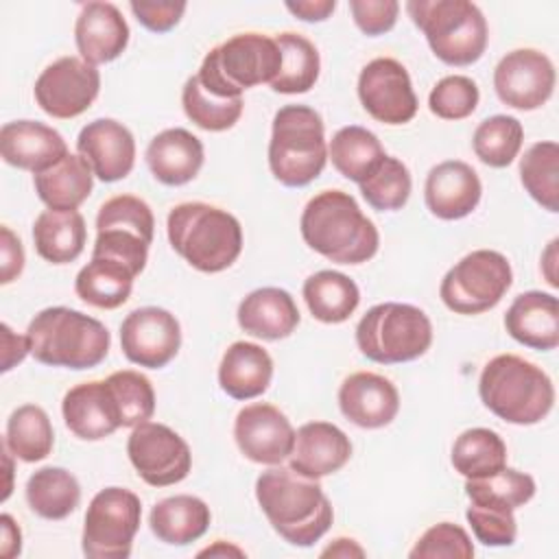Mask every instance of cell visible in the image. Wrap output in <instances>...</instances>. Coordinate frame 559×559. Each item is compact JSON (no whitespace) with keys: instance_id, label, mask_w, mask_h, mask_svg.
<instances>
[{"instance_id":"obj_1","label":"cell","mask_w":559,"mask_h":559,"mask_svg":"<svg viewBox=\"0 0 559 559\" xmlns=\"http://www.w3.org/2000/svg\"><path fill=\"white\" fill-rule=\"evenodd\" d=\"M255 498L273 531L293 546H312L334 520V509L319 478H308L293 467L271 465L255 480Z\"/></svg>"},{"instance_id":"obj_2","label":"cell","mask_w":559,"mask_h":559,"mask_svg":"<svg viewBox=\"0 0 559 559\" xmlns=\"http://www.w3.org/2000/svg\"><path fill=\"white\" fill-rule=\"evenodd\" d=\"M299 229L312 251L336 264H362L376 255L380 245L376 225L343 190L314 194L301 212Z\"/></svg>"},{"instance_id":"obj_3","label":"cell","mask_w":559,"mask_h":559,"mask_svg":"<svg viewBox=\"0 0 559 559\" xmlns=\"http://www.w3.org/2000/svg\"><path fill=\"white\" fill-rule=\"evenodd\" d=\"M166 231L170 247L201 273L229 269L242 251V227L238 218L203 201L175 205L168 212Z\"/></svg>"},{"instance_id":"obj_4","label":"cell","mask_w":559,"mask_h":559,"mask_svg":"<svg viewBox=\"0 0 559 559\" xmlns=\"http://www.w3.org/2000/svg\"><path fill=\"white\" fill-rule=\"evenodd\" d=\"M31 356L50 367L92 369L109 354V330L94 317L66 306L37 312L26 330Z\"/></svg>"},{"instance_id":"obj_5","label":"cell","mask_w":559,"mask_h":559,"mask_svg":"<svg viewBox=\"0 0 559 559\" xmlns=\"http://www.w3.org/2000/svg\"><path fill=\"white\" fill-rule=\"evenodd\" d=\"M478 395L496 417L515 426L542 421L555 404L548 373L518 354H498L483 367Z\"/></svg>"},{"instance_id":"obj_6","label":"cell","mask_w":559,"mask_h":559,"mask_svg":"<svg viewBox=\"0 0 559 559\" xmlns=\"http://www.w3.org/2000/svg\"><path fill=\"white\" fill-rule=\"evenodd\" d=\"M328 162L325 127L319 111L308 105H286L273 118L269 168L288 188L314 181Z\"/></svg>"},{"instance_id":"obj_7","label":"cell","mask_w":559,"mask_h":559,"mask_svg":"<svg viewBox=\"0 0 559 559\" xmlns=\"http://www.w3.org/2000/svg\"><path fill=\"white\" fill-rule=\"evenodd\" d=\"M413 24L426 35L437 59L448 66L476 63L489 39L483 11L469 0H408Z\"/></svg>"},{"instance_id":"obj_8","label":"cell","mask_w":559,"mask_h":559,"mask_svg":"<svg viewBox=\"0 0 559 559\" xmlns=\"http://www.w3.org/2000/svg\"><path fill=\"white\" fill-rule=\"evenodd\" d=\"M280 66L282 52L275 37L238 33L205 55L197 79L205 90L223 98H242L249 87L271 85Z\"/></svg>"},{"instance_id":"obj_9","label":"cell","mask_w":559,"mask_h":559,"mask_svg":"<svg viewBox=\"0 0 559 559\" xmlns=\"http://www.w3.org/2000/svg\"><path fill=\"white\" fill-rule=\"evenodd\" d=\"M432 323L411 304L384 301L369 308L356 325V345L362 356L380 365L408 362L428 352Z\"/></svg>"},{"instance_id":"obj_10","label":"cell","mask_w":559,"mask_h":559,"mask_svg":"<svg viewBox=\"0 0 559 559\" xmlns=\"http://www.w3.org/2000/svg\"><path fill=\"white\" fill-rule=\"evenodd\" d=\"M511 282V264L500 251L476 249L443 275L439 297L456 314H480L500 304Z\"/></svg>"},{"instance_id":"obj_11","label":"cell","mask_w":559,"mask_h":559,"mask_svg":"<svg viewBox=\"0 0 559 559\" xmlns=\"http://www.w3.org/2000/svg\"><path fill=\"white\" fill-rule=\"evenodd\" d=\"M142 502L124 487L100 489L85 513L81 546L92 559H127L140 528Z\"/></svg>"},{"instance_id":"obj_12","label":"cell","mask_w":559,"mask_h":559,"mask_svg":"<svg viewBox=\"0 0 559 559\" xmlns=\"http://www.w3.org/2000/svg\"><path fill=\"white\" fill-rule=\"evenodd\" d=\"M127 454L138 476L151 487L177 485L192 467V452L183 437L157 421H144L131 430Z\"/></svg>"},{"instance_id":"obj_13","label":"cell","mask_w":559,"mask_h":559,"mask_svg":"<svg viewBox=\"0 0 559 559\" xmlns=\"http://www.w3.org/2000/svg\"><path fill=\"white\" fill-rule=\"evenodd\" d=\"M35 100L52 118L70 120L90 109L100 92V74L81 57H61L35 81Z\"/></svg>"},{"instance_id":"obj_14","label":"cell","mask_w":559,"mask_h":559,"mask_svg":"<svg viewBox=\"0 0 559 559\" xmlns=\"http://www.w3.org/2000/svg\"><path fill=\"white\" fill-rule=\"evenodd\" d=\"M358 98L365 111L384 124H406L419 107L406 68L391 57L371 59L360 70Z\"/></svg>"},{"instance_id":"obj_15","label":"cell","mask_w":559,"mask_h":559,"mask_svg":"<svg viewBox=\"0 0 559 559\" xmlns=\"http://www.w3.org/2000/svg\"><path fill=\"white\" fill-rule=\"evenodd\" d=\"M555 66L535 48H518L507 52L493 70V90L498 98L522 111L542 107L555 90Z\"/></svg>"},{"instance_id":"obj_16","label":"cell","mask_w":559,"mask_h":559,"mask_svg":"<svg viewBox=\"0 0 559 559\" xmlns=\"http://www.w3.org/2000/svg\"><path fill=\"white\" fill-rule=\"evenodd\" d=\"M120 347L133 365L162 369L181 347L179 321L157 306L138 308L129 312L120 325Z\"/></svg>"},{"instance_id":"obj_17","label":"cell","mask_w":559,"mask_h":559,"mask_svg":"<svg viewBox=\"0 0 559 559\" xmlns=\"http://www.w3.org/2000/svg\"><path fill=\"white\" fill-rule=\"evenodd\" d=\"M234 439L249 461L260 465H280L293 452L295 428L277 406L255 402L238 411Z\"/></svg>"},{"instance_id":"obj_18","label":"cell","mask_w":559,"mask_h":559,"mask_svg":"<svg viewBox=\"0 0 559 559\" xmlns=\"http://www.w3.org/2000/svg\"><path fill=\"white\" fill-rule=\"evenodd\" d=\"M76 151L87 162L94 177L105 183L124 179L135 164V140L131 131L114 118L87 122L76 138Z\"/></svg>"},{"instance_id":"obj_19","label":"cell","mask_w":559,"mask_h":559,"mask_svg":"<svg viewBox=\"0 0 559 559\" xmlns=\"http://www.w3.org/2000/svg\"><path fill=\"white\" fill-rule=\"evenodd\" d=\"M338 408L352 424L376 430L395 419L400 393L389 378L373 371H356L338 389Z\"/></svg>"},{"instance_id":"obj_20","label":"cell","mask_w":559,"mask_h":559,"mask_svg":"<svg viewBox=\"0 0 559 559\" xmlns=\"http://www.w3.org/2000/svg\"><path fill=\"white\" fill-rule=\"evenodd\" d=\"M480 194L483 186L478 173L461 159L432 166L424 186L426 207L441 221L465 218L476 210Z\"/></svg>"},{"instance_id":"obj_21","label":"cell","mask_w":559,"mask_h":559,"mask_svg":"<svg viewBox=\"0 0 559 559\" xmlns=\"http://www.w3.org/2000/svg\"><path fill=\"white\" fill-rule=\"evenodd\" d=\"M74 41L81 59L100 66L118 59L129 44V24L111 2H87L74 24Z\"/></svg>"},{"instance_id":"obj_22","label":"cell","mask_w":559,"mask_h":559,"mask_svg":"<svg viewBox=\"0 0 559 559\" xmlns=\"http://www.w3.org/2000/svg\"><path fill=\"white\" fill-rule=\"evenodd\" d=\"M0 153L7 164L37 175L70 151L57 129L37 120H13L0 129Z\"/></svg>"},{"instance_id":"obj_23","label":"cell","mask_w":559,"mask_h":559,"mask_svg":"<svg viewBox=\"0 0 559 559\" xmlns=\"http://www.w3.org/2000/svg\"><path fill=\"white\" fill-rule=\"evenodd\" d=\"M61 413L70 432L83 441H98L122 428L105 380H90L72 386L63 395Z\"/></svg>"},{"instance_id":"obj_24","label":"cell","mask_w":559,"mask_h":559,"mask_svg":"<svg viewBox=\"0 0 559 559\" xmlns=\"http://www.w3.org/2000/svg\"><path fill=\"white\" fill-rule=\"evenodd\" d=\"M290 467L308 478H323L352 459L349 437L330 421H308L295 432Z\"/></svg>"},{"instance_id":"obj_25","label":"cell","mask_w":559,"mask_h":559,"mask_svg":"<svg viewBox=\"0 0 559 559\" xmlns=\"http://www.w3.org/2000/svg\"><path fill=\"white\" fill-rule=\"evenodd\" d=\"M504 328L518 343L533 349L559 345V301L550 293L526 290L513 299L504 314Z\"/></svg>"},{"instance_id":"obj_26","label":"cell","mask_w":559,"mask_h":559,"mask_svg":"<svg viewBox=\"0 0 559 559\" xmlns=\"http://www.w3.org/2000/svg\"><path fill=\"white\" fill-rule=\"evenodd\" d=\"M203 157L201 140L181 127L164 129L146 146L148 170L164 186L192 181L203 166Z\"/></svg>"},{"instance_id":"obj_27","label":"cell","mask_w":559,"mask_h":559,"mask_svg":"<svg viewBox=\"0 0 559 559\" xmlns=\"http://www.w3.org/2000/svg\"><path fill=\"white\" fill-rule=\"evenodd\" d=\"M238 325L264 341H280L295 332L299 325V308L288 290L264 286L251 290L238 306Z\"/></svg>"},{"instance_id":"obj_28","label":"cell","mask_w":559,"mask_h":559,"mask_svg":"<svg viewBox=\"0 0 559 559\" xmlns=\"http://www.w3.org/2000/svg\"><path fill=\"white\" fill-rule=\"evenodd\" d=\"M273 378V358L249 341L231 343L218 365V384L234 400H253L262 395Z\"/></svg>"},{"instance_id":"obj_29","label":"cell","mask_w":559,"mask_h":559,"mask_svg":"<svg viewBox=\"0 0 559 559\" xmlns=\"http://www.w3.org/2000/svg\"><path fill=\"white\" fill-rule=\"evenodd\" d=\"M210 507L190 493H179L159 500L148 515L153 535L170 546H186L197 542L210 528Z\"/></svg>"},{"instance_id":"obj_30","label":"cell","mask_w":559,"mask_h":559,"mask_svg":"<svg viewBox=\"0 0 559 559\" xmlns=\"http://www.w3.org/2000/svg\"><path fill=\"white\" fill-rule=\"evenodd\" d=\"M85 218L76 210H44L33 225V242L39 258L50 264L74 262L85 249Z\"/></svg>"},{"instance_id":"obj_31","label":"cell","mask_w":559,"mask_h":559,"mask_svg":"<svg viewBox=\"0 0 559 559\" xmlns=\"http://www.w3.org/2000/svg\"><path fill=\"white\" fill-rule=\"evenodd\" d=\"M33 183L50 210H76L92 192L94 173L79 153H68L50 168L33 175Z\"/></svg>"},{"instance_id":"obj_32","label":"cell","mask_w":559,"mask_h":559,"mask_svg":"<svg viewBox=\"0 0 559 559\" xmlns=\"http://www.w3.org/2000/svg\"><path fill=\"white\" fill-rule=\"evenodd\" d=\"M304 301L317 321L334 325L354 314L360 304V290L345 273L325 269L304 282Z\"/></svg>"},{"instance_id":"obj_33","label":"cell","mask_w":559,"mask_h":559,"mask_svg":"<svg viewBox=\"0 0 559 559\" xmlns=\"http://www.w3.org/2000/svg\"><path fill=\"white\" fill-rule=\"evenodd\" d=\"M133 280V271L124 264L111 258L92 255V260L79 271L74 280V290L85 304L103 310H114L131 297Z\"/></svg>"},{"instance_id":"obj_34","label":"cell","mask_w":559,"mask_h":559,"mask_svg":"<svg viewBox=\"0 0 559 559\" xmlns=\"http://www.w3.org/2000/svg\"><path fill=\"white\" fill-rule=\"evenodd\" d=\"M328 157L345 179L360 183L378 168L386 153L373 131L349 124L332 135L328 144Z\"/></svg>"},{"instance_id":"obj_35","label":"cell","mask_w":559,"mask_h":559,"mask_svg":"<svg viewBox=\"0 0 559 559\" xmlns=\"http://www.w3.org/2000/svg\"><path fill=\"white\" fill-rule=\"evenodd\" d=\"M26 502L44 520H63L81 502V485L63 467H41L26 480Z\"/></svg>"},{"instance_id":"obj_36","label":"cell","mask_w":559,"mask_h":559,"mask_svg":"<svg viewBox=\"0 0 559 559\" xmlns=\"http://www.w3.org/2000/svg\"><path fill=\"white\" fill-rule=\"evenodd\" d=\"M275 41L282 52V66L271 81V90L280 94H304L312 90L321 70L317 46L299 33H280Z\"/></svg>"},{"instance_id":"obj_37","label":"cell","mask_w":559,"mask_h":559,"mask_svg":"<svg viewBox=\"0 0 559 559\" xmlns=\"http://www.w3.org/2000/svg\"><path fill=\"white\" fill-rule=\"evenodd\" d=\"M4 445L24 463L44 461L55 445V430L48 413L37 404L15 408L7 421Z\"/></svg>"},{"instance_id":"obj_38","label":"cell","mask_w":559,"mask_h":559,"mask_svg":"<svg viewBox=\"0 0 559 559\" xmlns=\"http://www.w3.org/2000/svg\"><path fill=\"white\" fill-rule=\"evenodd\" d=\"M452 465L465 478H485L507 467V443L496 430L469 428L452 445Z\"/></svg>"},{"instance_id":"obj_39","label":"cell","mask_w":559,"mask_h":559,"mask_svg":"<svg viewBox=\"0 0 559 559\" xmlns=\"http://www.w3.org/2000/svg\"><path fill=\"white\" fill-rule=\"evenodd\" d=\"M524 190L548 212H559V144L535 142L520 159Z\"/></svg>"},{"instance_id":"obj_40","label":"cell","mask_w":559,"mask_h":559,"mask_svg":"<svg viewBox=\"0 0 559 559\" xmlns=\"http://www.w3.org/2000/svg\"><path fill=\"white\" fill-rule=\"evenodd\" d=\"M465 493L472 504L515 511L535 496V480L531 474L502 467L485 478H465Z\"/></svg>"},{"instance_id":"obj_41","label":"cell","mask_w":559,"mask_h":559,"mask_svg":"<svg viewBox=\"0 0 559 559\" xmlns=\"http://www.w3.org/2000/svg\"><path fill=\"white\" fill-rule=\"evenodd\" d=\"M522 142H524L522 122L515 116H504V114L485 118L476 127L472 138L476 157L491 168L509 166L518 157Z\"/></svg>"},{"instance_id":"obj_42","label":"cell","mask_w":559,"mask_h":559,"mask_svg":"<svg viewBox=\"0 0 559 559\" xmlns=\"http://www.w3.org/2000/svg\"><path fill=\"white\" fill-rule=\"evenodd\" d=\"M181 105L186 116L205 131H227L242 116V98H223L205 90L197 74L190 76L181 92Z\"/></svg>"},{"instance_id":"obj_43","label":"cell","mask_w":559,"mask_h":559,"mask_svg":"<svg viewBox=\"0 0 559 559\" xmlns=\"http://www.w3.org/2000/svg\"><path fill=\"white\" fill-rule=\"evenodd\" d=\"M105 382L116 402L122 428H135L153 417L155 391L144 373L133 369H120L107 376Z\"/></svg>"},{"instance_id":"obj_44","label":"cell","mask_w":559,"mask_h":559,"mask_svg":"<svg viewBox=\"0 0 559 559\" xmlns=\"http://www.w3.org/2000/svg\"><path fill=\"white\" fill-rule=\"evenodd\" d=\"M358 186H360V194L373 210L395 212L406 205L413 181H411L408 168L397 157L386 155L378 164V168Z\"/></svg>"},{"instance_id":"obj_45","label":"cell","mask_w":559,"mask_h":559,"mask_svg":"<svg viewBox=\"0 0 559 559\" xmlns=\"http://www.w3.org/2000/svg\"><path fill=\"white\" fill-rule=\"evenodd\" d=\"M127 229L142 236L148 245L153 242L155 218L146 201L133 194H116L107 199L96 214V229Z\"/></svg>"},{"instance_id":"obj_46","label":"cell","mask_w":559,"mask_h":559,"mask_svg":"<svg viewBox=\"0 0 559 559\" xmlns=\"http://www.w3.org/2000/svg\"><path fill=\"white\" fill-rule=\"evenodd\" d=\"M478 85L463 74L443 76L428 94V109L441 120H463L478 105Z\"/></svg>"},{"instance_id":"obj_47","label":"cell","mask_w":559,"mask_h":559,"mask_svg":"<svg viewBox=\"0 0 559 559\" xmlns=\"http://www.w3.org/2000/svg\"><path fill=\"white\" fill-rule=\"evenodd\" d=\"M413 559H435V557H454V559H472L474 544L465 528L452 522H439L430 526L408 552Z\"/></svg>"},{"instance_id":"obj_48","label":"cell","mask_w":559,"mask_h":559,"mask_svg":"<svg viewBox=\"0 0 559 559\" xmlns=\"http://www.w3.org/2000/svg\"><path fill=\"white\" fill-rule=\"evenodd\" d=\"M92 255L111 258V260L124 264L127 269H131L133 275L138 277L146 266L148 242L142 236H138L135 231H127V229H116V227L96 229Z\"/></svg>"},{"instance_id":"obj_49","label":"cell","mask_w":559,"mask_h":559,"mask_svg":"<svg viewBox=\"0 0 559 559\" xmlns=\"http://www.w3.org/2000/svg\"><path fill=\"white\" fill-rule=\"evenodd\" d=\"M465 518L476 539L485 546H511L518 537L513 511L487 504H469Z\"/></svg>"},{"instance_id":"obj_50","label":"cell","mask_w":559,"mask_h":559,"mask_svg":"<svg viewBox=\"0 0 559 559\" xmlns=\"http://www.w3.org/2000/svg\"><path fill=\"white\" fill-rule=\"evenodd\" d=\"M349 11L356 26L369 35H384L389 33L400 13V2L395 0H349Z\"/></svg>"},{"instance_id":"obj_51","label":"cell","mask_w":559,"mask_h":559,"mask_svg":"<svg viewBox=\"0 0 559 559\" xmlns=\"http://www.w3.org/2000/svg\"><path fill=\"white\" fill-rule=\"evenodd\" d=\"M135 20L153 31V33H166L175 28L186 11V2H138L133 0L129 4Z\"/></svg>"},{"instance_id":"obj_52","label":"cell","mask_w":559,"mask_h":559,"mask_svg":"<svg viewBox=\"0 0 559 559\" xmlns=\"http://www.w3.org/2000/svg\"><path fill=\"white\" fill-rule=\"evenodd\" d=\"M2 273H0V282L2 284H11L24 269V249L20 238L11 231V227L2 225Z\"/></svg>"},{"instance_id":"obj_53","label":"cell","mask_w":559,"mask_h":559,"mask_svg":"<svg viewBox=\"0 0 559 559\" xmlns=\"http://www.w3.org/2000/svg\"><path fill=\"white\" fill-rule=\"evenodd\" d=\"M2 371L13 369L17 362L26 358V354H31L28 338L17 336L7 323H2Z\"/></svg>"},{"instance_id":"obj_54","label":"cell","mask_w":559,"mask_h":559,"mask_svg":"<svg viewBox=\"0 0 559 559\" xmlns=\"http://www.w3.org/2000/svg\"><path fill=\"white\" fill-rule=\"evenodd\" d=\"M286 9L304 22H323L334 13L336 2L334 0H297V2H286Z\"/></svg>"},{"instance_id":"obj_55","label":"cell","mask_w":559,"mask_h":559,"mask_svg":"<svg viewBox=\"0 0 559 559\" xmlns=\"http://www.w3.org/2000/svg\"><path fill=\"white\" fill-rule=\"evenodd\" d=\"M0 531H2V557L11 559L15 555H20L22 550V533L17 528V524L13 522V518L9 513L0 515Z\"/></svg>"},{"instance_id":"obj_56","label":"cell","mask_w":559,"mask_h":559,"mask_svg":"<svg viewBox=\"0 0 559 559\" xmlns=\"http://www.w3.org/2000/svg\"><path fill=\"white\" fill-rule=\"evenodd\" d=\"M321 555H332V557H352V555H356V557H362L365 550H362L354 539L338 537V539H334V544L328 546Z\"/></svg>"},{"instance_id":"obj_57","label":"cell","mask_w":559,"mask_h":559,"mask_svg":"<svg viewBox=\"0 0 559 559\" xmlns=\"http://www.w3.org/2000/svg\"><path fill=\"white\" fill-rule=\"evenodd\" d=\"M229 552H231V555H242V550H238V548H234V546H227V548H225V546H223V542L218 539V542H216V546L205 548V550H201L199 555H229Z\"/></svg>"}]
</instances>
